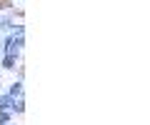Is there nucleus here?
Segmentation results:
<instances>
[{
	"instance_id": "1",
	"label": "nucleus",
	"mask_w": 150,
	"mask_h": 125,
	"mask_svg": "<svg viewBox=\"0 0 150 125\" xmlns=\"http://www.w3.org/2000/svg\"><path fill=\"white\" fill-rule=\"evenodd\" d=\"M8 95H10V98H23V78H18L15 83H10Z\"/></svg>"
},
{
	"instance_id": "2",
	"label": "nucleus",
	"mask_w": 150,
	"mask_h": 125,
	"mask_svg": "<svg viewBox=\"0 0 150 125\" xmlns=\"http://www.w3.org/2000/svg\"><path fill=\"white\" fill-rule=\"evenodd\" d=\"M13 103H15V98H10V95H0V113H10V108H13Z\"/></svg>"
},
{
	"instance_id": "3",
	"label": "nucleus",
	"mask_w": 150,
	"mask_h": 125,
	"mask_svg": "<svg viewBox=\"0 0 150 125\" xmlns=\"http://www.w3.org/2000/svg\"><path fill=\"white\" fill-rule=\"evenodd\" d=\"M18 58H20V55H5V58H3V70H15Z\"/></svg>"
},
{
	"instance_id": "4",
	"label": "nucleus",
	"mask_w": 150,
	"mask_h": 125,
	"mask_svg": "<svg viewBox=\"0 0 150 125\" xmlns=\"http://www.w3.org/2000/svg\"><path fill=\"white\" fill-rule=\"evenodd\" d=\"M23 110H25V100H23V98H15V103H13L10 113H18V115H23Z\"/></svg>"
},
{
	"instance_id": "5",
	"label": "nucleus",
	"mask_w": 150,
	"mask_h": 125,
	"mask_svg": "<svg viewBox=\"0 0 150 125\" xmlns=\"http://www.w3.org/2000/svg\"><path fill=\"white\" fill-rule=\"evenodd\" d=\"M13 120V113H0V125H8Z\"/></svg>"
},
{
	"instance_id": "6",
	"label": "nucleus",
	"mask_w": 150,
	"mask_h": 125,
	"mask_svg": "<svg viewBox=\"0 0 150 125\" xmlns=\"http://www.w3.org/2000/svg\"><path fill=\"white\" fill-rule=\"evenodd\" d=\"M0 55H3V48H0Z\"/></svg>"
}]
</instances>
